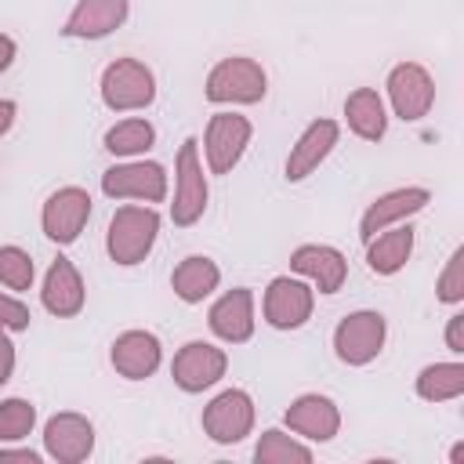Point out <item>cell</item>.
I'll use <instances>...</instances> for the list:
<instances>
[{
    "label": "cell",
    "instance_id": "obj_16",
    "mask_svg": "<svg viewBox=\"0 0 464 464\" xmlns=\"http://www.w3.org/2000/svg\"><path fill=\"white\" fill-rule=\"evenodd\" d=\"M207 326L221 344H246L254 337L257 326V308H254V290L250 286H232L225 290L210 312H207Z\"/></svg>",
    "mask_w": 464,
    "mask_h": 464
},
{
    "label": "cell",
    "instance_id": "obj_15",
    "mask_svg": "<svg viewBox=\"0 0 464 464\" xmlns=\"http://www.w3.org/2000/svg\"><path fill=\"white\" fill-rule=\"evenodd\" d=\"M283 424H286V431H294L297 439L323 446V442H334L337 431H341V406H337L330 395H323V392H304V395H297V399L286 406Z\"/></svg>",
    "mask_w": 464,
    "mask_h": 464
},
{
    "label": "cell",
    "instance_id": "obj_8",
    "mask_svg": "<svg viewBox=\"0 0 464 464\" xmlns=\"http://www.w3.org/2000/svg\"><path fill=\"white\" fill-rule=\"evenodd\" d=\"M254 138V123L243 112H214L203 130V167L207 174H232V167L243 160L246 145Z\"/></svg>",
    "mask_w": 464,
    "mask_h": 464
},
{
    "label": "cell",
    "instance_id": "obj_7",
    "mask_svg": "<svg viewBox=\"0 0 464 464\" xmlns=\"http://www.w3.org/2000/svg\"><path fill=\"white\" fill-rule=\"evenodd\" d=\"M254 420H257V406L254 395L246 388H225L218 392L207 406H203V435L214 446H236L246 435H254Z\"/></svg>",
    "mask_w": 464,
    "mask_h": 464
},
{
    "label": "cell",
    "instance_id": "obj_3",
    "mask_svg": "<svg viewBox=\"0 0 464 464\" xmlns=\"http://www.w3.org/2000/svg\"><path fill=\"white\" fill-rule=\"evenodd\" d=\"M98 94L109 112H141L156 102V72L141 58H116L102 69Z\"/></svg>",
    "mask_w": 464,
    "mask_h": 464
},
{
    "label": "cell",
    "instance_id": "obj_27",
    "mask_svg": "<svg viewBox=\"0 0 464 464\" xmlns=\"http://www.w3.org/2000/svg\"><path fill=\"white\" fill-rule=\"evenodd\" d=\"M312 457H315L312 446L286 428H265L254 442L257 464H312Z\"/></svg>",
    "mask_w": 464,
    "mask_h": 464
},
{
    "label": "cell",
    "instance_id": "obj_23",
    "mask_svg": "<svg viewBox=\"0 0 464 464\" xmlns=\"http://www.w3.org/2000/svg\"><path fill=\"white\" fill-rule=\"evenodd\" d=\"M218 286H221V268L207 254H188L170 272V290L185 304H203Z\"/></svg>",
    "mask_w": 464,
    "mask_h": 464
},
{
    "label": "cell",
    "instance_id": "obj_29",
    "mask_svg": "<svg viewBox=\"0 0 464 464\" xmlns=\"http://www.w3.org/2000/svg\"><path fill=\"white\" fill-rule=\"evenodd\" d=\"M36 279V265L29 257V250L14 246V243H4L0 246V286L7 290H29Z\"/></svg>",
    "mask_w": 464,
    "mask_h": 464
},
{
    "label": "cell",
    "instance_id": "obj_30",
    "mask_svg": "<svg viewBox=\"0 0 464 464\" xmlns=\"http://www.w3.org/2000/svg\"><path fill=\"white\" fill-rule=\"evenodd\" d=\"M435 297L442 304H453V308L464 301V246H457L446 257V265H442V272L435 279Z\"/></svg>",
    "mask_w": 464,
    "mask_h": 464
},
{
    "label": "cell",
    "instance_id": "obj_21",
    "mask_svg": "<svg viewBox=\"0 0 464 464\" xmlns=\"http://www.w3.org/2000/svg\"><path fill=\"white\" fill-rule=\"evenodd\" d=\"M130 14V0H76L62 22V36L69 40H105Z\"/></svg>",
    "mask_w": 464,
    "mask_h": 464
},
{
    "label": "cell",
    "instance_id": "obj_20",
    "mask_svg": "<svg viewBox=\"0 0 464 464\" xmlns=\"http://www.w3.org/2000/svg\"><path fill=\"white\" fill-rule=\"evenodd\" d=\"M40 304L54 315V319H72L83 312L87 304V283L80 276V268L69 261V257H54L44 272V283H40Z\"/></svg>",
    "mask_w": 464,
    "mask_h": 464
},
{
    "label": "cell",
    "instance_id": "obj_9",
    "mask_svg": "<svg viewBox=\"0 0 464 464\" xmlns=\"http://www.w3.org/2000/svg\"><path fill=\"white\" fill-rule=\"evenodd\" d=\"M384 94L402 123H417L435 105V76L420 62H395L384 76Z\"/></svg>",
    "mask_w": 464,
    "mask_h": 464
},
{
    "label": "cell",
    "instance_id": "obj_18",
    "mask_svg": "<svg viewBox=\"0 0 464 464\" xmlns=\"http://www.w3.org/2000/svg\"><path fill=\"white\" fill-rule=\"evenodd\" d=\"M290 272L308 279L315 294H337L348 279V257L330 243H301L290 250Z\"/></svg>",
    "mask_w": 464,
    "mask_h": 464
},
{
    "label": "cell",
    "instance_id": "obj_17",
    "mask_svg": "<svg viewBox=\"0 0 464 464\" xmlns=\"http://www.w3.org/2000/svg\"><path fill=\"white\" fill-rule=\"evenodd\" d=\"M431 203V192L424 185H402V188H392V192H381L359 218V239H373L377 232L399 225V221H410L413 214H420L424 207Z\"/></svg>",
    "mask_w": 464,
    "mask_h": 464
},
{
    "label": "cell",
    "instance_id": "obj_22",
    "mask_svg": "<svg viewBox=\"0 0 464 464\" xmlns=\"http://www.w3.org/2000/svg\"><path fill=\"white\" fill-rule=\"evenodd\" d=\"M413 243H417V232L410 221H399L384 232H377L373 239H366V268L373 276H399L406 268V261L413 257Z\"/></svg>",
    "mask_w": 464,
    "mask_h": 464
},
{
    "label": "cell",
    "instance_id": "obj_6",
    "mask_svg": "<svg viewBox=\"0 0 464 464\" xmlns=\"http://www.w3.org/2000/svg\"><path fill=\"white\" fill-rule=\"evenodd\" d=\"M102 192L109 199H134V203H163L170 192L167 167L156 160H120L102 174Z\"/></svg>",
    "mask_w": 464,
    "mask_h": 464
},
{
    "label": "cell",
    "instance_id": "obj_33",
    "mask_svg": "<svg viewBox=\"0 0 464 464\" xmlns=\"http://www.w3.org/2000/svg\"><path fill=\"white\" fill-rule=\"evenodd\" d=\"M446 348L453 352V355H464V312H453L450 319H446Z\"/></svg>",
    "mask_w": 464,
    "mask_h": 464
},
{
    "label": "cell",
    "instance_id": "obj_4",
    "mask_svg": "<svg viewBox=\"0 0 464 464\" xmlns=\"http://www.w3.org/2000/svg\"><path fill=\"white\" fill-rule=\"evenodd\" d=\"M210 203V185H207V167L199 156V141L185 138L174 156V203H170V221L178 228H192Z\"/></svg>",
    "mask_w": 464,
    "mask_h": 464
},
{
    "label": "cell",
    "instance_id": "obj_25",
    "mask_svg": "<svg viewBox=\"0 0 464 464\" xmlns=\"http://www.w3.org/2000/svg\"><path fill=\"white\" fill-rule=\"evenodd\" d=\"M413 392L424 402H453L464 395V362L460 355L446 359V362H428L420 366V373L413 377Z\"/></svg>",
    "mask_w": 464,
    "mask_h": 464
},
{
    "label": "cell",
    "instance_id": "obj_36",
    "mask_svg": "<svg viewBox=\"0 0 464 464\" xmlns=\"http://www.w3.org/2000/svg\"><path fill=\"white\" fill-rule=\"evenodd\" d=\"M14 116H18V105L11 98H0V138L14 127Z\"/></svg>",
    "mask_w": 464,
    "mask_h": 464
},
{
    "label": "cell",
    "instance_id": "obj_35",
    "mask_svg": "<svg viewBox=\"0 0 464 464\" xmlns=\"http://www.w3.org/2000/svg\"><path fill=\"white\" fill-rule=\"evenodd\" d=\"M14 58H18V44H14V36L0 33V72H7V69L14 65Z\"/></svg>",
    "mask_w": 464,
    "mask_h": 464
},
{
    "label": "cell",
    "instance_id": "obj_2",
    "mask_svg": "<svg viewBox=\"0 0 464 464\" xmlns=\"http://www.w3.org/2000/svg\"><path fill=\"white\" fill-rule=\"evenodd\" d=\"M268 94V72L257 58L228 54L218 65H210L203 98L210 105H257Z\"/></svg>",
    "mask_w": 464,
    "mask_h": 464
},
{
    "label": "cell",
    "instance_id": "obj_12",
    "mask_svg": "<svg viewBox=\"0 0 464 464\" xmlns=\"http://www.w3.org/2000/svg\"><path fill=\"white\" fill-rule=\"evenodd\" d=\"M228 373V352L214 341H185L170 359V377L185 395L214 388Z\"/></svg>",
    "mask_w": 464,
    "mask_h": 464
},
{
    "label": "cell",
    "instance_id": "obj_34",
    "mask_svg": "<svg viewBox=\"0 0 464 464\" xmlns=\"http://www.w3.org/2000/svg\"><path fill=\"white\" fill-rule=\"evenodd\" d=\"M11 460H22V464H40L44 453L29 450V446H14V442H0V464H11Z\"/></svg>",
    "mask_w": 464,
    "mask_h": 464
},
{
    "label": "cell",
    "instance_id": "obj_14",
    "mask_svg": "<svg viewBox=\"0 0 464 464\" xmlns=\"http://www.w3.org/2000/svg\"><path fill=\"white\" fill-rule=\"evenodd\" d=\"M337 141H341V123H337V120H330V116L312 120V123L297 134V141L290 145L286 163H283V178H286V181H304V178H312V174L326 163V156L337 149Z\"/></svg>",
    "mask_w": 464,
    "mask_h": 464
},
{
    "label": "cell",
    "instance_id": "obj_31",
    "mask_svg": "<svg viewBox=\"0 0 464 464\" xmlns=\"http://www.w3.org/2000/svg\"><path fill=\"white\" fill-rule=\"evenodd\" d=\"M29 323H33L29 304H25V301H18L14 294L0 290V326H4V330H11V334H22V330H29Z\"/></svg>",
    "mask_w": 464,
    "mask_h": 464
},
{
    "label": "cell",
    "instance_id": "obj_24",
    "mask_svg": "<svg viewBox=\"0 0 464 464\" xmlns=\"http://www.w3.org/2000/svg\"><path fill=\"white\" fill-rule=\"evenodd\" d=\"M344 123L362 141H381L388 134V105L377 87H355L344 98Z\"/></svg>",
    "mask_w": 464,
    "mask_h": 464
},
{
    "label": "cell",
    "instance_id": "obj_19",
    "mask_svg": "<svg viewBox=\"0 0 464 464\" xmlns=\"http://www.w3.org/2000/svg\"><path fill=\"white\" fill-rule=\"evenodd\" d=\"M109 362L123 381H149L163 362V341L152 330H123L109 344Z\"/></svg>",
    "mask_w": 464,
    "mask_h": 464
},
{
    "label": "cell",
    "instance_id": "obj_26",
    "mask_svg": "<svg viewBox=\"0 0 464 464\" xmlns=\"http://www.w3.org/2000/svg\"><path fill=\"white\" fill-rule=\"evenodd\" d=\"M102 145L116 160H138V156H145L156 145V127L145 116H127V120H116L105 130Z\"/></svg>",
    "mask_w": 464,
    "mask_h": 464
},
{
    "label": "cell",
    "instance_id": "obj_10",
    "mask_svg": "<svg viewBox=\"0 0 464 464\" xmlns=\"http://www.w3.org/2000/svg\"><path fill=\"white\" fill-rule=\"evenodd\" d=\"M315 312V286L301 276H276L261 294V315L272 330H301Z\"/></svg>",
    "mask_w": 464,
    "mask_h": 464
},
{
    "label": "cell",
    "instance_id": "obj_28",
    "mask_svg": "<svg viewBox=\"0 0 464 464\" xmlns=\"http://www.w3.org/2000/svg\"><path fill=\"white\" fill-rule=\"evenodd\" d=\"M36 431V406L22 395L0 399V442H22Z\"/></svg>",
    "mask_w": 464,
    "mask_h": 464
},
{
    "label": "cell",
    "instance_id": "obj_32",
    "mask_svg": "<svg viewBox=\"0 0 464 464\" xmlns=\"http://www.w3.org/2000/svg\"><path fill=\"white\" fill-rule=\"evenodd\" d=\"M14 362H18V352H14L11 330H4V326H0V388L14 377Z\"/></svg>",
    "mask_w": 464,
    "mask_h": 464
},
{
    "label": "cell",
    "instance_id": "obj_11",
    "mask_svg": "<svg viewBox=\"0 0 464 464\" xmlns=\"http://www.w3.org/2000/svg\"><path fill=\"white\" fill-rule=\"evenodd\" d=\"M91 207H94V199H91L87 188H80V185H62V188H54V192L44 199V207H40V228H44V236H47L51 243H58V246L76 243L80 232H83L87 221H91Z\"/></svg>",
    "mask_w": 464,
    "mask_h": 464
},
{
    "label": "cell",
    "instance_id": "obj_13",
    "mask_svg": "<svg viewBox=\"0 0 464 464\" xmlns=\"http://www.w3.org/2000/svg\"><path fill=\"white\" fill-rule=\"evenodd\" d=\"M44 457L54 464H83L94 453V424L76 410H58L44 420Z\"/></svg>",
    "mask_w": 464,
    "mask_h": 464
},
{
    "label": "cell",
    "instance_id": "obj_37",
    "mask_svg": "<svg viewBox=\"0 0 464 464\" xmlns=\"http://www.w3.org/2000/svg\"><path fill=\"white\" fill-rule=\"evenodd\" d=\"M450 464H464V442H453L450 446Z\"/></svg>",
    "mask_w": 464,
    "mask_h": 464
},
{
    "label": "cell",
    "instance_id": "obj_5",
    "mask_svg": "<svg viewBox=\"0 0 464 464\" xmlns=\"http://www.w3.org/2000/svg\"><path fill=\"white\" fill-rule=\"evenodd\" d=\"M384 341H388V319L377 312V308H359V312H348L337 326H334V355L344 362V366H370L381 352H384Z\"/></svg>",
    "mask_w": 464,
    "mask_h": 464
},
{
    "label": "cell",
    "instance_id": "obj_1",
    "mask_svg": "<svg viewBox=\"0 0 464 464\" xmlns=\"http://www.w3.org/2000/svg\"><path fill=\"white\" fill-rule=\"evenodd\" d=\"M160 210L152 203H123L112 210L105 228V254L120 268L141 265L160 239Z\"/></svg>",
    "mask_w": 464,
    "mask_h": 464
}]
</instances>
